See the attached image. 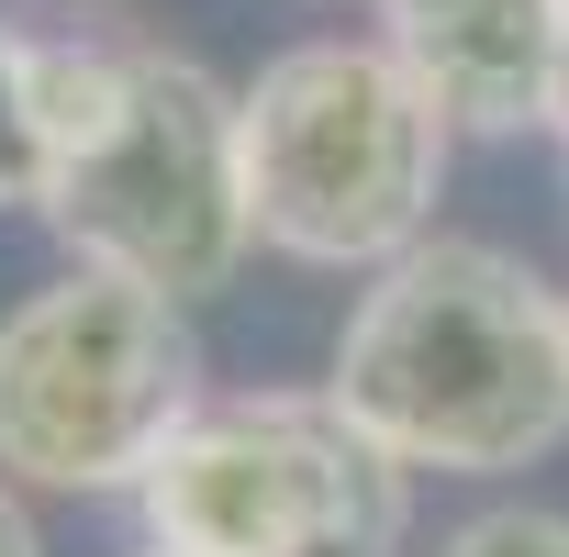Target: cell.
<instances>
[{"mask_svg":"<svg viewBox=\"0 0 569 557\" xmlns=\"http://www.w3.org/2000/svg\"><path fill=\"white\" fill-rule=\"evenodd\" d=\"M436 557H569V513H536V502H513V513H469Z\"/></svg>","mask_w":569,"mask_h":557,"instance_id":"8","label":"cell"},{"mask_svg":"<svg viewBox=\"0 0 569 557\" xmlns=\"http://www.w3.org/2000/svg\"><path fill=\"white\" fill-rule=\"evenodd\" d=\"M146 535L179 557H402L413 468L336 402H201L146 468Z\"/></svg>","mask_w":569,"mask_h":557,"instance_id":"5","label":"cell"},{"mask_svg":"<svg viewBox=\"0 0 569 557\" xmlns=\"http://www.w3.org/2000/svg\"><path fill=\"white\" fill-rule=\"evenodd\" d=\"M46 223L68 234L79 267H112V278L168 291V302H212L257 245L234 90L201 57L112 45V90H101L90 134L68 145Z\"/></svg>","mask_w":569,"mask_h":557,"instance_id":"3","label":"cell"},{"mask_svg":"<svg viewBox=\"0 0 569 557\" xmlns=\"http://www.w3.org/2000/svg\"><path fill=\"white\" fill-rule=\"evenodd\" d=\"M547 134L569 145V0H558V68H547Z\"/></svg>","mask_w":569,"mask_h":557,"instance_id":"9","label":"cell"},{"mask_svg":"<svg viewBox=\"0 0 569 557\" xmlns=\"http://www.w3.org/2000/svg\"><path fill=\"white\" fill-rule=\"evenodd\" d=\"M0 557H46V546H34V524H23V502H12V490H0Z\"/></svg>","mask_w":569,"mask_h":557,"instance_id":"10","label":"cell"},{"mask_svg":"<svg viewBox=\"0 0 569 557\" xmlns=\"http://www.w3.org/2000/svg\"><path fill=\"white\" fill-rule=\"evenodd\" d=\"M325 402L402 468L502 479L569 435V291L480 234H425L358 291Z\"/></svg>","mask_w":569,"mask_h":557,"instance_id":"1","label":"cell"},{"mask_svg":"<svg viewBox=\"0 0 569 557\" xmlns=\"http://www.w3.org/2000/svg\"><path fill=\"white\" fill-rule=\"evenodd\" d=\"M380 45L436 90V112L458 134H525V123H547L558 0H380Z\"/></svg>","mask_w":569,"mask_h":557,"instance_id":"6","label":"cell"},{"mask_svg":"<svg viewBox=\"0 0 569 557\" xmlns=\"http://www.w3.org/2000/svg\"><path fill=\"white\" fill-rule=\"evenodd\" d=\"M57 190V45L0 23V212H46Z\"/></svg>","mask_w":569,"mask_h":557,"instance_id":"7","label":"cell"},{"mask_svg":"<svg viewBox=\"0 0 569 557\" xmlns=\"http://www.w3.org/2000/svg\"><path fill=\"white\" fill-rule=\"evenodd\" d=\"M246 212L257 245L302 267H391L425 245L436 190H447V112L391 45H279L246 90Z\"/></svg>","mask_w":569,"mask_h":557,"instance_id":"2","label":"cell"},{"mask_svg":"<svg viewBox=\"0 0 569 557\" xmlns=\"http://www.w3.org/2000/svg\"><path fill=\"white\" fill-rule=\"evenodd\" d=\"M201 413L190 302L68 267L0 313V468L23 490H146L168 435Z\"/></svg>","mask_w":569,"mask_h":557,"instance_id":"4","label":"cell"},{"mask_svg":"<svg viewBox=\"0 0 569 557\" xmlns=\"http://www.w3.org/2000/svg\"><path fill=\"white\" fill-rule=\"evenodd\" d=\"M146 557H179V546H146Z\"/></svg>","mask_w":569,"mask_h":557,"instance_id":"11","label":"cell"}]
</instances>
